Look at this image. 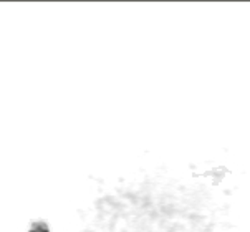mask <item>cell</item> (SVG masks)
<instances>
[{
  "instance_id": "6da1fadb",
  "label": "cell",
  "mask_w": 250,
  "mask_h": 232,
  "mask_svg": "<svg viewBox=\"0 0 250 232\" xmlns=\"http://www.w3.org/2000/svg\"><path fill=\"white\" fill-rule=\"evenodd\" d=\"M28 232H50V229H48V226H46L45 222H35Z\"/></svg>"
}]
</instances>
